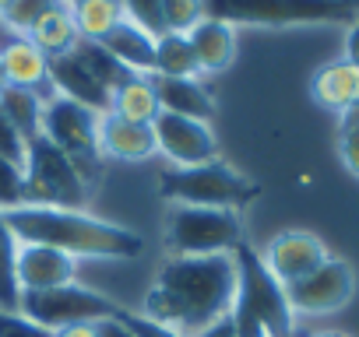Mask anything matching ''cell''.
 <instances>
[{"label":"cell","mask_w":359,"mask_h":337,"mask_svg":"<svg viewBox=\"0 0 359 337\" xmlns=\"http://www.w3.org/2000/svg\"><path fill=\"white\" fill-rule=\"evenodd\" d=\"M236 302V260L233 253L215 257H169L155 285L144 295L148 320L184 334L198 337L212 323L226 320Z\"/></svg>","instance_id":"obj_1"},{"label":"cell","mask_w":359,"mask_h":337,"mask_svg":"<svg viewBox=\"0 0 359 337\" xmlns=\"http://www.w3.org/2000/svg\"><path fill=\"white\" fill-rule=\"evenodd\" d=\"M4 218L18 243L53 246L74 260L78 257L81 260H130V257H141L144 250V239L134 229L95 218L88 211L22 204L15 211H4Z\"/></svg>","instance_id":"obj_2"},{"label":"cell","mask_w":359,"mask_h":337,"mask_svg":"<svg viewBox=\"0 0 359 337\" xmlns=\"http://www.w3.org/2000/svg\"><path fill=\"white\" fill-rule=\"evenodd\" d=\"M236 260V302H233V327L236 337H292L296 313L289 306L285 285L271 278L261 253L250 246L233 250Z\"/></svg>","instance_id":"obj_3"},{"label":"cell","mask_w":359,"mask_h":337,"mask_svg":"<svg viewBox=\"0 0 359 337\" xmlns=\"http://www.w3.org/2000/svg\"><path fill=\"white\" fill-rule=\"evenodd\" d=\"M359 15V4L345 0H205V18L226 25H348Z\"/></svg>","instance_id":"obj_4"},{"label":"cell","mask_w":359,"mask_h":337,"mask_svg":"<svg viewBox=\"0 0 359 337\" xmlns=\"http://www.w3.org/2000/svg\"><path fill=\"white\" fill-rule=\"evenodd\" d=\"M158 194L169 204H187V208H226L240 211L257 197V183H250L243 173L222 158L205 162V165H187V168H165L158 176Z\"/></svg>","instance_id":"obj_5"},{"label":"cell","mask_w":359,"mask_h":337,"mask_svg":"<svg viewBox=\"0 0 359 337\" xmlns=\"http://www.w3.org/2000/svg\"><path fill=\"white\" fill-rule=\"evenodd\" d=\"M22 176H25V204H32V208H71V211H85L88 183L81 180L74 162L50 137L39 134V137H32L25 144Z\"/></svg>","instance_id":"obj_6"},{"label":"cell","mask_w":359,"mask_h":337,"mask_svg":"<svg viewBox=\"0 0 359 337\" xmlns=\"http://www.w3.org/2000/svg\"><path fill=\"white\" fill-rule=\"evenodd\" d=\"M165 243L172 257H215L233 253L243 243L240 211L172 204L165 218Z\"/></svg>","instance_id":"obj_7"},{"label":"cell","mask_w":359,"mask_h":337,"mask_svg":"<svg viewBox=\"0 0 359 337\" xmlns=\"http://www.w3.org/2000/svg\"><path fill=\"white\" fill-rule=\"evenodd\" d=\"M43 137H50L81 173V180L92 187V180L102 168L99 155V113L57 95L43 109Z\"/></svg>","instance_id":"obj_8"},{"label":"cell","mask_w":359,"mask_h":337,"mask_svg":"<svg viewBox=\"0 0 359 337\" xmlns=\"http://www.w3.org/2000/svg\"><path fill=\"white\" fill-rule=\"evenodd\" d=\"M123 306H116L113 299L85 288V285H60L50 292H22L18 295V313H25L32 323L46 327V330H60L71 323H99L116 316Z\"/></svg>","instance_id":"obj_9"},{"label":"cell","mask_w":359,"mask_h":337,"mask_svg":"<svg viewBox=\"0 0 359 337\" xmlns=\"http://www.w3.org/2000/svg\"><path fill=\"white\" fill-rule=\"evenodd\" d=\"M296 316H327L352 302L355 295V267L341 257H327L317 271L285 288Z\"/></svg>","instance_id":"obj_10"},{"label":"cell","mask_w":359,"mask_h":337,"mask_svg":"<svg viewBox=\"0 0 359 337\" xmlns=\"http://www.w3.org/2000/svg\"><path fill=\"white\" fill-rule=\"evenodd\" d=\"M155 134V151L165 155L176 168L187 165H205L219 158V141L205 120L176 116V113H158L151 123Z\"/></svg>","instance_id":"obj_11"},{"label":"cell","mask_w":359,"mask_h":337,"mask_svg":"<svg viewBox=\"0 0 359 337\" xmlns=\"http://www.w3.org/2000/svg\"><path fill=\"white\" fill-rule=\"evenodd\" d=\"M327 257H331V253H327L324 239L313 236V232H306V229L278 232V236L264 246V253H261V260H264V267L271 271V278H275L278 285H285V288L296 285L299 278H306L310 271H317Z\"/></svg>","instance_id":"obj_12"},{"label":"cell","mask_w":359,"mask_h":337,"mask_svg":"<svg viewBox=\"0 0 359 337\" xmlns=\"http://www.w3.org/2000/svg\"><path fill=\"white\" fill-rule=\"evenodd\" d=\"M78 278V260L53 250V246H36V243H18L15 257V281L18 292H50L60 285H74Z\"/></svg>","instance_id":"obj_13"},{"label":"cell","mask_w":359,"mask_h":337,"mask_svg":"<svg viewBox=\"0 0 359 337\" xmlns=\"http://www.w3.org/2000/svg\"><path fill=\"white\" fill-rule=\"evenodd\" d=\"M99 155L116 162H144L155 155V134L148 123H130L116 113H99Z\"/></svg>","instance_id":"obj_14"},{"label":"cell","mask_w":359,"mask_h":337,"mask_svg":"<svg viewBox=\"0 0 359 337\" xmlns=\"http://www.w3.org/2000/svg\"><path fill=\"white\" fill-rule=\"evenodd\" d=\"M50 81H53V92L92 109V113H106L109 109V92L95 81V74L81 64V57L71 50L67 57H57L50 60Z\"/></svg>","instance_id":"obj_15"},{"label":"cell","mask_w":359,"mask_h":337,"mask_svg":"<svg viewBox=\"0 0 359 337\" xmlns=\"http://www.w3.org/2000/svg\"><path fill=\"white\" fill-rule=\"evenodd\" d=\"M0 60H4V78L15 88H29L36 92L43 102L57 99L53 81H50V60L29 43V39H11L4 50H0Z\"/></svg>","instance_id":"obj_16"},{"label":"cell","mask_w":359,"mask_h":337,"mask_svg":"<svg viewBox=\"0 0 359 337\" xmlns=\"http://www.w3.org/2000/svg\"><path fill=\"white\" fill-rule=\"evenodd\" d=\"M158 109L162 113H176V116H191V120H205L215 113V99L212 92L201 85V78H162V74H148Z\"/></svg>","instance_id":"obj_17"},{"label":"cell","mask_w":359,"mask_h":337,"mask_svg":"<svg viewBox=\"0 0 359 337\" xmlns=\"http://www.w3.org/2000/svg\"><path fill=\"white\" fill-rule=\"evenodd\" d=\"M184 36H187V43L198 57L201 74H222V71L233 67V60H236V29L233 25L215 22V18H201Z\"/></svg>","instance_id":"obj_18"},{"label":"cell","mask_w":359,"mask_h":337,"mask_svg":"<svg viewBox=\"0 0 359 337\" xmlns=\"http://www.w3.org/2000/svg\"><path fill=\"white\" fill-rule=\"evenodd\" d=\"M310 99H313L320 109L345 116V113L359 102V67L348 64V60L324 64V67L310 78Z\"/></svg>","instance_id":"obj_19"},{"label":"cell","mask_w":359,"mask_h":337,"mask_svg":"<svg viewBox=\"0 0 359 337\" xmlns=\"http://www.w3.org/2000/svg\"><path fill=\"white\" fill-rule=\"evenodd\" d=\"M102 50L116 60V64H123L130 74H151V67H155V36H148L141 25H134V22H120V25H113L102 39Z\"/></svg>","instance_id":"obj_20"},{"label":"cell","mask_w":359,"mask_h":337,"mask_svg":"<svg viewBox=\"0 0 359 337\" xmlns=\"http://www.w3.org/2000/svg\"><path fill=\"white\" fill-rule=\"evenodd\" d=\"M46 60H57V57H67L74 46H78V29H74V18H71V11L64 8V4H57L53 11H46L32 29H29V36H25Z\"/></svg>","instance_id":"obj_21"},{"label":"cell","mask_w":359,"mask_h":337,"mask_svg":"<svg viewBox=\"0 0 359 337\" xmlns=\"http://www.w3.org/2000/svg\"><path fill=\"white\" fill-rule=\"evenodd\" d=\"M109 113L130 120V123H155V116L162 113L158 109V99H155V88L148 81V74H130L113 95H109Z\"/></svg>","instance_id":"obj_22"},{"label":"cell","mask_w":359,"mask_h":337,"mask_svg":"<svg viewBox=\"0 0 359 337\" xmlns=\"http://www.w3.org/2000/svg\"><path fill=\"white\" fill-rule=\"evenodd\" d=\"M151 74H162V78H201V67H198V57L187 43V36L180 32H165L155 39V67Z\"/></svg>","instance_id":"obj_23"},{"label":"cell","mask_w":359,"mask_h":337,"mask_svg":"<svg viewBox=\"0 0 359 337\" xmlns=\"http://www.w3.org/2000/svg\"><path fill=\"white\" fill-rule=\"evenodd\" d=\"M0 109H4L8 120L18 127V134L25 137V144L43 134V109H46V102L36 92L8 85L4 92H0Z\"/></svg>","instance_id":"obj_24"},{"label":"cell","mask_w":359,"mask_h":337,"mask_svg":"<svg viewBox=\"0 0 359 337\" xmlns=\"http://www.w3.org/2000/svg\"><path fill=\"white\" fill-rule=\"evenodd\" d=\"M67 11L74 18L78 36L92 39V43H99L113 25L123 22V4H120V0H81V4H71Z\"/></svg>","instance_id":"obj_25"},{"label":"cell","mask_w":359,"mask_h":337,"mask_svg":"<svg viewBox=\"0 0 359 337\" xmlns=\"http://www.w3.org/2000/svg\"><path fill=\"white\" fill-rule=\"evenodd\" d=\"M15 257H18V239L0 211V309H18V281H15Z\"/></svg>","instance_id":"obj_26"},{"label":"cell","mask_w":359,"mask_h":337,"mask_svg":"<svg viewBox=\"0 0 359 337\" xmlns=\"http://www.w3.org/2000/svg\"><path fill=\"white\" fill-rule=\"evenodd\" d=\"M57 4H60V0H11V8L0 15V18H4V25L11 29V36L25 39L29 29H32L46 11H53Z\"/></svg>","instance_id":"obj_27"},{"label":"cell","mask_w":359,"mask_h":337,"mask_svg":"<svg viewBox=\"0 0 359 337\" xmlns=\"http://www.w3.org/2000/svg\"><path fill=\"white\" fill-rule=\"evenodd\" d=\"M205 18V0H162V25L165 32H191Z\"/></svg>","instance_id":"obj_28"},{"label":"cell","mask_w":359,"mask_h":337,"mask_svg":"<svg viewBox=\"0 0 359 337\" xmlns=\"http://www.w3.org/2000/svg\"><path fill=\"white\" fill-rule=\"evenodd\" d=\"M25 204V176L22 165L0 155V211H15Z\"/></svg>","instance_id":"obj_29"},{"label":"cell","mask_w":359,"mask_h":337,"mask_svg":"<svg viewBox=\"0 0 359 337\" xmlns=\"http://www.w3.org/2000/svg\"><path fill=\"white\" fill-rule=\"evenodd\" d=\"M123 4V18L141 25L148 36H165V25H162V0H120Z\"/></svg>","instance_id":"obj_30"},{"label":"cell","mask_w":359,"mask_h":337,"mask_svg":"<svg viewBox=\"0 0 359 337\" xmlns=\"http://www.w3.org/2000/svg\"><path fill=\"white\" fill-rule=\"evenodd\" d=\"M0 337H53V330L32 323L18 309H0Z\"/></svg>","instance_id":"obj_31"},{"label":"cell","mask_w":359,"mask_h":337,"mask_svg":"<svg viewBox=\"0 0 359 337\" xmlns=\"http://www.w3.org/2000/svg\"><path fill=\"white\" fill-rule=\"evenodd\" d=\"M0 155L11 158V162H25V137L18 134V127L8 120V113L0 109Z\"/></svg>","instance_id":"obj_32"},{"label":"cell","mask_w":359,"mask_h":337,"mask_svg":"<svg viewBox=\"0 0 359 337\" xmlns=\"http://www.w3.org/2000/svg\"><path fill=\"white\" fill-rule=\"evenodd\" d=\"M120 320L127 323V330L134 337H184V334H176V330H169V327H162V323H155L141 313H130V309H120Z\"/></svg>","instance_id":"obj_33"},{"label":"cell","mask_w":359,"mask_h":337,"mask_svg":"<svg viewBox=\"0 0 359 337\" xmlns=\"http://www.w3.org/2000/svg\"><path fill=\"white\" fill-rule=\"evenodd\" d=\"M338 155H341V162H345L348 173L359 176V127L338 130Z\"/></svg>","instance_id":"obj_34"},{"label":"cell","mask_w":359,"mask_h":337,"mask_svg":"<svg viewBox=\"0 0 359 337\" xmlns=\"http://www.w3.org/2000/svg\"><path fill=\"white\" fill-rule=\"evenodd\" d=\"M95 337H134L130 330H127V323L120 320V313L116 316H109V320H99L95 323Z\"/></svg>","instance_id":"obj_35"},{"label":"cell","mask_w":359,"mask_h":337,"mask_svg":"<svg viewBox=\"0 0 359 337\" xmlns=\"http://www.w3.org/2000/svg\"><path fill=\"white\" fill-rule=\"evenodd\" d=\"M345 60L359 67V15L348 22V36H345Z\"/></svg>","instance_id":"obj_36"},{"label":"cell","mask_w":359,"mask_h":337,"mask_svg":"<svg viewBox=\"0 0 359 337\" xmlns=\"http://www.w3.org/2000/svg\"><path fill=\"white\" fill-rule=\"evenodd\" d=\"M53 337H95V323H71L53 330Z\"/></svg>","instance_id":"obj_37"},{"label":"cell","mask_w":359,"mask_h":337,"mask_svg":"<svg viewBox=\"0 0 359 337\" xmlns=\"http://www.w3.org/2000/svg\"><path fill=\"white\" fill-rule=\"evenodd\" d=\"M198 337H236V327H233V320L226 316V320H219V323H212L208 330H201Z\"/></svg>","instance_id":"obj_38"},{"label":"cell","mask_w":359,"mask_h":337,"mask_svg":"<svg viewBox=\"0 0 359 337\" xmlns=\"http://www.w3.org/2000/svg\"><path fill=\"white\" fill-rule=\"evenodd\" d=\"M345 127H359V102H355V106H352V109L341 116V130H345Z\"/></svg>","instance_id":"obj_39"},{"label":"cell","mask_w":359,"mask_h":337,"mask_svg":"<svg viewBox=\"0 0 359 337\" xmlns=\"http://www.w3.org/2000/svg\"><path fill=\"white\" fill-rule=\"evenodd\" d=\"M11 39H18V36H11V29L4 25V18H0V50H4V46L11 43Z\"/></svg>","instance_id":"obj_40"},{"label":"cell","mask_w":359,"mask_h":337,"mask_svg":"<svg viewBox=\"0 0 359 337\" xmlns=\"http://www.w3.org/2000/svg\"><path fill=\"white\" fill-rule=\"evenodd\" d=\"M313 337H348V334H341V330H317Z\"/></svg>","instance_id":"obj_41"},{"label":"cell","mask_w":359,"mask_h":337,"mask_svg":"<svg viewBox=\"0 0 359 337\" xmlns=\"http://www.w3.org/2000/svg\"><path fill=\"white\" fill-rule=\"evenodd\" d=\"M8 88V78H4V60H0V92Z\"/></svg>","instance_id":"obj_42"},{"label":"cell","mask_w":359,"mask_h":337,"mask_svg":"<svg viewBox=\"0 0 359 337\" xmlns=\"http://www.w3.org/2000/svg\"><path fill=\"white\" fill-rule=\"evenodd\" d=\"M8 8H11V0H0V15H4Z\"/></svg>","instance_id":"obj_43"},{"label":"cell","mask_w":359,"mask_h":337,"mask_svg":"<svg viewBox=\"0 0 359 337\" xmlns=\"http://www.w3.org/2000/svg\"><path fill=\"white\" fill-rule=\"evenodd\" d=\"M345 4H359V0H345Z\"/></svg>","instance_id":"obj_44"}]
</instances>
